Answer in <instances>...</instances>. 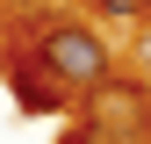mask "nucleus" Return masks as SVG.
I'll return each instance as SVG.
<instances>
[{"mask_svg":"<svg viewBox=\"0 0 151 144\" xmlns=\"http://www.w3.org/2000/svg\"><path fill=\"white\" fill-rule=\"evenodd\" d=\"M36 65L50 72V86H101L108 79V43L93 29H79V22H58V29H43L36 36Z\"/></svg>","mask_w":151,"mask_h":144,"instance_id":"f257e3e1","label":"nucleus"},{"mask_svg":"<svg viewBox=\"0 0 151 144\" xmlns=\"http://www.w3.org/2000/svg\"><path fill=\"white\" fill-rule=\"evenodd\" d=\"M108 14H144V0H101Z\"/></svg>","mask_w":151,"mask_h":144,"instance_id":"f03ea898","label":"nucleus"},{"mask_svg":"<svg viewBox=\"0 0 151 144\" xmlns=\"http://www.w3.org/2000/svg\"><path fill=\"white\" fill-rule=\"evenodd\" d=\"M144 7H151V0H144Z\"/></svg>","mask_w":151,"mask_h":144,"instance_id":"7ed1b4c3","label":"nucleus"}]
</instances>
